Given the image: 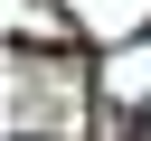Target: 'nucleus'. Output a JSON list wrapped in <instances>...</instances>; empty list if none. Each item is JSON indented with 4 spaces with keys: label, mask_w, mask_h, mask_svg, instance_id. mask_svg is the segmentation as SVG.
I'll return each instance as SVG.
<instances>
[]
</instances>
